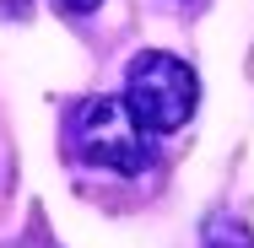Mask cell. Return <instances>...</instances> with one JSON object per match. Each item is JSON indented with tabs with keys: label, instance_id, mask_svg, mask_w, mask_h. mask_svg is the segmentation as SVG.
I'll use <instances>...</instances> for the list:
<instances>
[{
	"label": "cell",
	"instance_id": "2",
	"mask_svg": "<svg viewBox=\"0 0 254 248\" xmlns=\"http://www.w3.org/2000/svg\"><path fill=\"white\" fill-rule=\"evenodd\" d=\"M195 102H200V81H195L190 59H179L168 49H141L130 59V70H125V108H130V119L146 135H168V130L190 124Z\"/></svg>",
	"mask_w": 254,
	"mask_h": 248
},
{
	"label": "cell",
	"instance_id": "4",
	"mask_svg": "<svg viewBox=\"0 0 254 248\" xmlns=\"http://www.w3.org/2000/svg\"><path fill=\"white\" fill-rule=\"evenodd\" d=\"M65 11H92V5H103V0H60Z\"/></svg>",
	"mask_w": 254,
	"mask_h": 248
},
{
	"label": "cell",
	"instance_id": "3",
	"mask_svg": "<svg viewBox=\"0 0 254 248\" xmlns=\"http://www.w3.org/2000/svg\"><path fill=\"white\" fill-rule=\"evenodd\" d=\"M200 248H254V232L238 221V216H211L205 221V232H200Z\"/></svg>",
	"mask_w": 254,
	"mask_h": 248
},
{
	"label": "cell",
	"instance_id": "1",
	"mask_svg": "<svg viewBox=\"0 0 254 248\" xmlns=\"http://www.w3.org/2000/svg\"><path fill=\"white\" fill-rule=\"evenodd\" d=\"M65 146L87 167H108V173H146L152 167V135L130 119L125 98H81L65 113Z\"/></svg>",
	"mask_w": 254,
	"mask_h": 248
}]
</instances>
